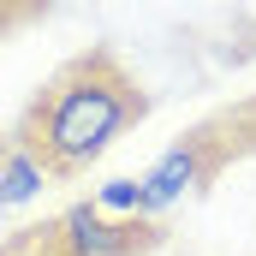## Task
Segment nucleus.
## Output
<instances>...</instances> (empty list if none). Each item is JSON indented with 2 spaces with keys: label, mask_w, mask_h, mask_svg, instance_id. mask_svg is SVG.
<instances>
[{
  "label": "nucleus",
  "mask_w": 256,
  "mask_h": 256,
  "mask_svg": "<svg viewBox=\"0 0 256 256\" xmlns=\"http://www.w3.org/2000/svg\"><path fill=\"white\" fill-rule=\"evenodd\" d=\"M54 256H143L155 244V220H114L96 202H72L48 226Z\"/></svg>",
  "instance_id": "f03ea898"
},
{
  "label": "nucleus",
  "mask_w": 256,
  "mask_h": 256,
  "mask_svg": "<svg viewBox=\"0 0 256 256\" xmlns=\"http://www.w3.org/2000/svg\"><path fill=\"white\" fill-rule=\"evenodd\" d=\"M42 0H0V30H12V24H24L30 12H36Z\"/></svg>",
  "instance_id": "423d86ee"
},
{
  "label": "nucleus",
  "mask_w": 256,
  "mask_h": 256,
  "mask_svg": "<svg viewBox=\"0 0 256 256\" xmlns=\"http://www.w3.org/2000/svg\"><path fill=\"white\" fill-rule=\"evenodd\" d=\"M220 161H226V143H220L214 131H196L185 143H173V149L137 179V185H143V220H155V214H167L173 202H185Z\"/></svg>",
  "instance_id": "7ed1b4c3"
},
{
  "label": "nucleus",
  "mask_w": 256,
  "mask_h": 256,
  "mask_svg": "<svg viewBox=\"0 0 256 256\" xmlns=\"http://www.w3.org/2000/svg\"><path fill=\"white\" fill-rule=\"evenodd\" d=\"M48 161L12 131L6 143H0V208H24V202H36V196L48 191Z\"/></svg>",
  "instance_id": "20e7f679"
},
{
  "label": "nucleus",
  "mask_w": 256,
  "mask_h": 256,
  "mask_svg": "<svg viewBox=\"0 0 256 256\" xmlns=\"http://www.w3.org/2000/svg\"><path fill=\"white\" fill-rule=\"evenodd\" d=\"M143 108L149 102H143L137 78L108 48H96V54H78L72 66H60L42 84V96L30 102L18 137L48 161L54 179H66V173H84L90 161H102L143 120Z\"/></svg>",
  "instance_id": "f257e3e1"
},
{
  "label": "nucleus",
  "mask_w": 256,
  "mask_h": 256,
  "mask_svg": "<svg viewBox=\"0 0 256 256\" xmlns=\"http://www.w3.org/2000/svg\"><path fill=\"white\" fill-rule=\"evenodd\" d=\"M102 214H126V220H143V185L137 179H108L102 191L90 196Z\"/></svg>",
  "instance_id": "39448f33"
}]
</instances>
